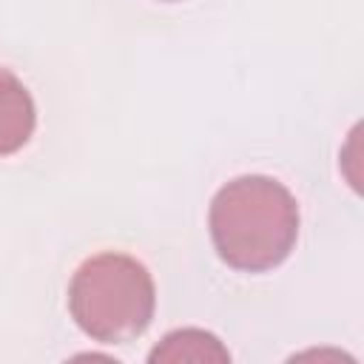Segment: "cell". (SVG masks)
I'll return each instance as SVG.
<instances>
[{
	"mask_svg": "<svg viewBox=\"0 0 364 364\" xmlns=\"http://www.w3.org/2000/svg\"><path fill=\"white\" fill-rule=\"evenodd\" d=\"M37 125V108L28 88L11 74L0 68V156L20 151Z\"/></svg>",
	"mask_w": 364,
	"mask_h": 364,
	"instance_id": "cell-3",
	"label": "cell"
},
{
	"mask_svg": "<svg viewBox=\"0 0 364 364\" xmlns=\"http://www.w3.org/2000/svg\"><path fill=\"white\" fill-rule=\"evenodd\" d=\"M208 230L228 267L264 273L279 267L296 247L299 205L279 179L245 173L213 193Z\"/></svg>",
	"mask_w": 364,
	"mask_h": 364,
	"instance_id": "cell-1",
	"label": "cell"
},
{
	"mask_svg": "<svg viewBox=\"0 0 364 364\" xmlns=\"http://www.w3.org/2000/svg\"><path fill=\"white\" fill-rule=\"evenodd\" d=\"M151 364H179V361H230L222 341L199 327H182L168 333L148 355Z\"/></svg>",
	"mask_w": 364,
	"mask_h": 364,
	"instance_id": "cell-4",
	"label": "cell"
},
{
	"mask_svg": "<svg viewBox=\"0 0 364 364\" xmlns=\"http://www.w3.org/2000/svg\"><path fill=\"white\" fill-rule=\"evenodd\" d=\"M156 287L148 267L117 250L85 259L68 282L74 324L100 344H125L142 336L154 318Z\"/></svg>",
	"mask_w": 364,
	"mask_h": 364,
	"instance_id": "cell-2",
	"label": "cell"
}]
</instances>
